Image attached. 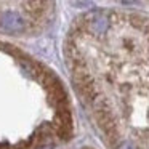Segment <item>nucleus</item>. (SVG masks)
Instances as JSON below:
<instances>
[{
	"label": "nucleus",
	"mask_w": 149,
	"mask_h": 149,
	"mask_svg": "<svg viewBox=\"0 0 149 149\" xmlns=\"http://www.w3.org/2000/svg\"><path fill=\"white\" fill-rule=\"evenodd\" d=\"M43 84H45L47 90H48V95H50V100L52 103L55 104L56 107H63L66 104V90L64 87L61 85V82L55 77V74L52 72H47L45 77H43Z\"/></svg>",
	"instance_id": "f257e3e1"
},
{
	"label": "nucleus",
	"mask_w": 149,
	"mask_h": 149,
	"mask_svg": "<svg viewBox=\"0 0 149 149\" xmlns=\"http://www.w3.org/2000/svg\"><path fill=\"white\" fill-rule=\"evenodd\" d=\"M0 23H2V26L8 31H21L24 27L23 18L16 13H5L3 16H2V19H0Z\"/></svg>",
	"instance_id": "f03ea898"
}]
</instances>
